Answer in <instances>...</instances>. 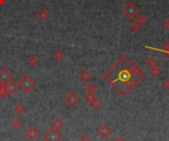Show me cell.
I'll return each mask as SVG.
<instances>
[{
  "instance_id": "cell-1",
  "label": "cell",
  "mask_w": 169,
  "mask_h": 141,
  "mask_svg": "<svg viewBox=\"0 0 169 141\" xmlns=\"http://www.w3.org/2000/svg\"><path fill=\"white\" fill-rule=\"evenodd\" d=\"M104 78L122 96H128L143 78L145 74L127 56H121L104 74Z\"/></svg>"
},
{
  "instance_id": "cell-2",
  "label": "cell",
  "mask_w": 169,
  "mask_h": 141,
  "mask_svg": "<svg viewBox=\"0 0 169 141\" xmlns=\"http://www.w3.org/2000/svg\"><path fill=\"white\" fill-rule=\"evenodd\" d=\"M17 84H18L19 89H21L22 91L26 94L30 93L36 87V81H35V79L32 78L29 74H25L24 76H22Z\"/></svg>"
},
{
  "instance_id": "cell-3",
  "label": "cell",
  "mask_w": 169,
  "mask_h": 141,
  "mask_svg": "<svg viewBox=\"0 0 169 141\" xmlns=\"http://www.w3.org/2000/svg\"><path fill=\"white\" fill-rule=\"evenodd\" d=\"M43 140L44 141H61L62 135L59 132V130L51 127L43 135Z\"/></svg>"
},
{
  "instance_id": "cell-4",
  "label": "cell",
  "mask_w": 169,
  "mask_h": 141,
  "mask_svg": "<svg viewBox=\"0 0 169 141\" xmlns=\"http://www.w3.org/2000/svg\"><path fill=\"white\" fill-rule=\"evenodd\" d=\"M64 102L67 104L69 107H75L79 103H80V98L75 92H69L65 98H64Z\"/></svg>"
},
{
  "instance_id": "cell-5",
  "label": "cell",
  "mask_w": 169,
  "mask_h": 141,
  "mask_svg": "<svg viewBox=\"0 0 169 141\" xmlns=\"http://www.w3.org/2000/svg\"><path fill=\"white\" fill-rule=\"evenodd\" d=\"M13 80V74L6 67L0 68V84H6Z\"/></svg>"
},
{
  "instance_id": "cell-6",
  "label": "cell",
  "mask_w": 169,
  "mask_h": 141,
  "mask_svg": "<svg viewBox=\"0 0 169 141\" xmlns=\"http://www.w3.org/2000/svg\"><path fill=\"white\" fill-rule=\"evenodd\" d=\"M138 12H140V10H138V8L137 6H135L133 3H129L123 10V13L125 14L128 18H132V19L135 18L138 14Z\"/></svg>"
},
{
  "instance_id": "cell-7",
  "label": "cell",
  "mask_w": 169,
  "mask_h": 141,
  "mask_svg": "<svg viewBox=\"0 0 169 141\" xmlns=\"http://www.w3.org/2000/svg\"><path fill=\"white\" fill-rule=\"evenodd\" d=\"M97 133L101 138H107L113 133V130L107 123H102L100 126H98Z\"/></svg>"
},
{
  "instance_id": "cell-8",
  "label": "cell",
  "mask_w": 169,
  "mask_h": 141,
  "mask_svg": "<svg viewBox=\"0 0 169 141\" xmlns=\"http://www.w3.org/2000/svg\"><path fill=\"white\" fill-rule=\"evenodd\" d=\"M85 100L92 106L93 108H95V109L100 108L101 106H102L101 101L99 100V99H97L93 94H86L85 95Z\"/></svg>"
},
{
  "instance_id": "cell-9",
  "label": "cell",
  "mask_w": 169,
  "mask_h": 141,
  "mask_svg": "<svg viewBox=\"0 0 169 141\" xmlns=\"http://www.w3.org/2000/svg\"><path fill=\"white\" fill-rule=\"evenodd\" d=\"M25 135H26V137L29 140L34 141V140H36L38 138V136L40 135V132L35 126H30V127L27 128L26 132H25Z\"/></svg>"
},
{
  "instance_id": "cell-10",
  "label": "cell",
  "mask_w": 169,
  "mask_h": 141,
  "mask_svg": "<svg viewBox=\"0 0 169 141\" xmlns=\"http://www.w3.org/2000/svg\"><path fill=\"white\" fill-rule=\"evenodd\" d=\"M3 86H4L5 92H6L7 95H12L14 93H16V91L19 89L18 84L15 83L13 80H12V81L8 82V83H6V84H4Z\"/></svg>"
},
{
  "instance_id": "cell-11",
  "label": "cell",
  "mask_w": 169,
  "mask_h": 141,
  "mask_svg": "<svg viewBox=\"0 0 169 141\" xmlns=\"http://www.w3.org/2000/svg\"><path fill=\"white\" fill-rule=\"evenodd\" d=\"M146 48H148V49H152V50H156V52H163L166 57L169 59V43H167L165 46H163L162 48H152V47H150V46H145Z\"/></svg>"
},
{
  "instance_id": "cell-12",
  "label": "cell",
  "mask_w": 169,
  "mask_h": 141,
  "mask_svg": "<svg viewBox=\"0 0 169 141\" xmlns=\"http://www.w3.org/2000/svg\"><path fill=\"white\" fill-rule=\"evenodd\" d=\"M79 78L81 79V81L87 82V81H89V80H91L92 74L90 71H88L87 69H83L80 71V73H79Z\"/></svg>"
},
{
  "instance_id": "cell-13",
  "label": "cell",
  "mask_w": 169,
  "mask_h": 141,
  "mask_svg": "<svg viewBox=\"0 0 169 141\" xmlns=\"http://www.w3.org/2000/svg\"><path fill=\"white\" fill-rule=\"evenodd\" d=\"M37 17L40 21H46V20L49 17V12L46 8H42L41 10H39V12L37 14Z\"/></svg>"
},
{
  "instance_id": "cell-14",
  "label": "cell",
  "mask_w": 169,
  "mask_h": 141,
  "mask_svg": "<svg viewBox=\"0 0 169 141\" xmlns=\"http://www.w3.org/2000/svg\"><path fill=\"white\" fill-rule=\"evenodd\" d=\"M63 125H64L63 122L59 118H54L53 120V122H52V127L54 128V129H57V130H61L63 127Z\"/></svg>"
},
{
  "instance_id": "cell-15",
  "label": "cell",
  "mask_w": 169,
  "mask_h": 141,
  "mask_svg": "<svg viewBox=\"0 0 169 141\" xmlns=\"http://www.w3.org/2000/svg\"><path fill=\"white\" fill-rule=\"evenodd\" d=\"M53 59L56 60V61H57V62H61V60L64 58V53L61 52V49H57L56 52H53Z\"/></svg>"
},
{
  "instance_id": "cell-16",
  "label": "cell",
  "mask_w": 169,
  "mask_h": 141,
  "mask_svg": "<svg viewBox=\"0 0 169 141\" xmlns=\"http://www.w3.org/2000/svg\"><path fill=\"white\" fill-rule=\"evenodd\" d=\"M97 85L96 84H94V83H88L86 85V87H85V91L87 94H94L96 91H97Z\"/></svg>"
},
{
  "instance_id": "cell-17",
  "label": "cell",
  "mask_w": 169,
  "mask_h": 141,
  "mask_svg": "<svg viewBox=\"0 0 169 141\" xmlns=\"http://www.w3.org/2000/svg\"><path fill=\"white\" fill-rule=\"evenodd\" d=\"M14 112L16 113L17 114H22L25 112V106L22 103H18L15 105L14 107Z\"/></svg>"
},
{
  "instance_id": "cell-18",
  "label": "cell",
  "mask_w": 169,
  "mask_h": 141,
  "mask_svg": "<svg viewBox=\"0 0 169 141\" xmlns=\"http://www.w3.org/2000/svg\"><path fill=\"white\" fill-rule=\"evenodd\" d=\"M38 63H39V59H38L37 56H35V55H32V56L29 57V59H28V64L30 65V66L35 67Z\"/></svg>"
},
{
  "instance_id": "cell-19",
  "label": "cell",
  "mask_w": 169,
  "mask_h": 141,
  "mask_svg": "<svg viewBox=\"0 0 169 141\" xmlns=\"http://www.w3.org/2000/svg\"><path fill=\"white\" fill-rule=\"evenodd\" d=\"M11 125H12V127H13L14 129L18 130L20 127L22 126V122H21V120H20L19 118H14V119L12 120V122H11Z\"/></svg>"
},
{
  "instance_id": "cell-20",
  "label": "cell",
  "mask_w": 169,
  "mask_h": 141,
  "mask_svg": "<svg viewBox=\"0 0 169 141\" xmlns=\"http://www.w3.org/2000/svg\"><path fill=\"white\" fill-rule=\"evenodd\" d=\"M150 74L152 75L153 77H157L158 75L161 73V70L157 67V65H156V66H153V67L150 68Z\"/></svg>"
},
{
  "instance_id": "cell-21",
  "label": "cell",
  "mask_w": 169,
  "mask_h": 141,
  "mask_svg": "<svg viewBox=\"0 0 169 141\" xmlns=\"http://www.w3.org/2000/svg\"><path fill=\"white\" fill-rule=\"evenodd\" d=\"M146 65L150 67V68H151L153 66H156V60L154 58L150 57V59H147L146 61Z\"/></svg>"
},
{
  "instance_id": "cell-22",
  "label": "cell",
  "mask_w": 169,
  "mask_h": 141,
  "mask_svg": "<svg viewBox=\"0 0 169 141\" xmlns=\"http://www.w3.org/2000/svg\"><path fill=\"white\" fill-rule=\"evenodd\" d=\"M6 92H5V89H4V86L2 84H0V99H5L6 98Z\"/></svg>"
},
{
  "instance_id": "cell-23",
  "label": "cell",
  "mask_w": 169,
  "mask_h": 141,
  "mask_svg": "<svg viewBox=\"0 0 169 141\" xmlns=\"http://www.w3.org/2000/svg\"><path fill=\"white\" fill-rule=\"evenodd\" d=\"M146 21V17L143 16V15H141V16H138L137 19V22L140 24V25H143V23H145Z\"/></svg>"
},
{
  "instance_id": "cell-24",
  "label": "cell",
  "mask_w": 169,
  "mask_h": 141,
  "mask_svg": "<svg viewBox=\"0 0 169 141\" xmlns=\"http://www.w3.org/2000/svg\"><path fill=\"white\" fill-rule=\"evenodd\" d=\"M162 87L164 89H169V79H164L162 81Z\"/></svg>"
},
{
  "instance_id": "cell-25",
  "label": "cell",
  "mask_w": 169,
  "mask_h": 141,
  "mask_svg": "<svg viewBox=\"0 0 169 141\" xmlns=\"http://www.w3.org/2000/svg\"><path fill=\"white\" fill-rule=\"evenodd\" d=\"M78 141H92V140H91L90 138H89L88 136H86V135H82L81 138L79 139Z\"/></svg>"
},
{
  "instance_id": "cell-26",
  "label": "cell",
  "mask_w": 169,
  "mask_h": 141,
  "mask_svg": "<svg viewBox=\"0 0 169 141\" xmlns=\"http://www.w3.org/2000/svg\"><path fill=\"white\" fill-rule=\"evenodd\" d=\"M115 141H126V140H125V138H124L123 136H119V137L116 138Z\"/></svg>"
},
{
  "instance_id": "cell-27",
  "label": "cell",
  "mask_w": 169,
  "mask_h": 141,
  "mask_svg": "<svg viewBox=\"0 0 169 141\" xmlns=\"http://www.w3.org/2000/svg\"><path fill=\"white\" fill-rule=\"evenodd\" d=\"M5 2V0H0V5H1V4H3Z\"/></svg>"
}]
</instances>
